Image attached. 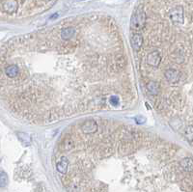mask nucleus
<instances>
[{
    "instance_id": "6ab92c4d",
    "label": "nucleus",
    "mask_w": 193,
    "mask_h": 192,
    "mask_svg": "<svg viewBox=\"0 0 193 192\" xmlns=\"http://www.w3.org/2000/svg\"><path fill=\"white\" fill-rule=\"evenodd\" d=\"M57 16H58L57 14H56V15H53L52 17H51V19H56V18H57Z\"/></svg>"
},
{
    "instance_id": "dca6fc26",
    "label": "nucleus",
    "mask_w": 193,
    "mask_h": 192,
    "mask_svg": "<svg viewBox=\"0 0 193 192\" xmlns=\"http://www.w3.org/2000/svg\"><path fill=\"white\" fill-rule=\"evenodd\" d=\"M109 102H110V104L113 105V106H117L119 105L120 104V99L118 97H115V96H112L110 99H109Z\"/></svg>"
},
{
    "instance_id": "f257e3e1",
    "label": "nucleus",
    "mask_w": 193,
    "mask_h": 192,
    "mask_svg": "<svg viewBox=\"0 0 193 192\" xmlns=\"http://www.w3.org/2000/svg\"><path fill=\"white\" fill-rule=\"evenodd\" d=\"M146 21H147L146 13L144 12V10L142 8H139L134 12L133 16L131 17V28L132 30H135V31L143 29L145 27Z\"/></svg>"
},
{
    "instance_id": "9d476101",
    "label": "nucleus",
    "mask_w": 193,
    "mask_h": 192,
    "mask_svg": "<svg viewBox=\"0 0 193 192\" xmlns=\"http://www.w3.org/2000/svg\"><path fill=\"white\" fill-rule=\"evenodd\" d=\"M68 166H69V160L66 157H63L56 164V168L59 173L61 174H66L68 170Z\"/></svg>"
},
{
    "instance_id": "4468645a",
    "label": "nucleus",
    "mask_w": 193,
    "mask_h": 192,
    "mask_svg": "<svg viewBox=\"0 0 193 192\" xmlns=\"http://www.w3.org/2000/svg\"><path fill=\"white\" fill-rule=\"evenodd\" d=\"M73 146V142H72V140L71 138H66L65 140L63 141V149L65 150V151H68V150H71L72 147Z\"/></svg>"
},
{
    "instance_id": "ddd939ff",
    "label": "nucleus",
    "mask_w": 193,
    "mask_h": 192,
    "mask_svg": "<svg viewBox=\"0 0 193 192\" xmlns=\"http://www.w3.org/2000/svg\"><path fill=\"white\" fill-rule=\"evenodd\" d=\"M9 183L8 176L5 172L0 171V187H5Z\"/></svg>"
},
{
    "instance_id": "f3484780",
    "label": "nucleus",
    "mask_w": 193,
    "mask_h": 192,
    "mask_svg": "<svg viewBox=\"0 0 193 192\" xmlns=\"http://www.w3.org/2000/svg\"><path fill=\"white\" fill-rule=\"evenodd\" d=\"M135 121H136L137 124H143V123H145L146 118L143 117V116H137V117L135 118Z\"/></svg>"
},
{
    "instance_id": "7ed1b4c3",
    "label": "nucleus",
    "mask_w": 193,
    "mask_h": 192,
    "mask_svg": "<svg viewBox=\"0 0 193 192\" xmlns=\"http://www.w3.org/2000/svg\"><path fill=\"white\" fill-rule=\"evenodd\" d=\"M169 17H170L171 20L175 23H183L185 20L183 8L181 6L173 8L169 13Z\"/></svg>"
},
{
    "instance_id": "1a4fd4ad",
    "label": "nucleus",
    "mask_w": 193,
    "mask_h": 192,
    "mask_svg": "<svg viewBox=\"0 0 193 192\" xmlns=\"http://www.w3.org/2000/svg\"><path fill=\"white\" fill-rule=\"evenodd\" d=\"M147 90H148V92H149L151 95H153V96H158V95L159 94V92H160L161 89H160V85H159L158 82L151 80V81H149V82L147 83Z\"/></svg>"
},
{
    "instance_id": "423d86ee",
    "label": "nucleus",
    "mask_w": 193,
    "mask_h": 192,
    "mask_svg": "<svg viewBox=\"0 0 193 192\" xmlns=\"http://www.w3.org/2000/svg\"><path fill=\"white\" fill-rule=\"evenodd\" d=\"M99 129L98 123L94 120L86 121L81 125V131L86 134H92L96 132Z\"/></svg>"
},
{
    "instance_id": "39448f33",
    "label": "nucleus",
    "mask_w": 193,
    "mask_h": 192,
    "mask_svg": "<svg viewBox=\"0 0 193 192\" xmlns=\"http://www.w3.org/2000/svg\"><path fill=\"white\" fill-rule=\"evenodd\" d=\"M161 56L158 51H152L147 56V64L151 67H158L161 63Z\"/></svg>"
},
{
    "instance_id": "a211bd4d",
    "label": "nucleus",
    "mask_w": 193,
    "mask_h": 192,
    "mask_svg": "<svg viewBox=\"0 0 193 192\" xmlns=\"http://www.w3.org/2000/svg\"><path fill=\"white\" fill-rule=\"evenodd\" d=\"M37 1H38L39 3H42V4H44V3L47 2V1H48V0H37Z\"/></svg>"
},
{
    "instance_id": "f8f14e48",
    "label": "nucleus",
    "mask_w": 193,
    "mask_h": 192,
    "mask_svg": "<svg viewBox=\"0 0 193 192\" xmlns=\"http://www.w3.org/2000/svg\"><path fill=\"white\" fill-rule=\"evenodd\" d=\"M18 135H19V138L21 140L22 143L26 144V145H29L31 143V137L29 136V134L24 133V132H19Z\"/></svg>"
},
{
    "instance_id": "2eb2a0df",
    "label": "nucleus",
    "mask_w": 193,
    "mask_h": 192,
    "mask_svg": "<svg viewBox=\"0 0 193 192\" xmlns=\"http://www.w3.org/2000/svg\"><path fill=\"white\" fill-rule=\"evenodd\" d=\"M185 134H186V138L189 140V142L192 143V138H193V126L189 125L186 131H185Z\"/></svg>"
},
{
    "instance_id": "0eeeda50",
    "label": "nucleus",
    "mask_w": 193,
    "mask_h": 192,
    "mask_svg": "<svg viewBox=\"0 0 193 192\" xmlns=\"http://www.w3.org/2000/svg\"><path fill=\"white\" fill-rule=\"evenodd\" d=\"M77 30L74 27H66L61 30L60 32V37L61 39L64 41H68V40H72L73 38H75V36L77 35Z\"/></svg>"
},
{
    "instance_id": "f03ea898",
    "label": "nucleus",
    "mask_w": 193,
    "mask_h": 192,
    "mask_svg": "<svg viewBox=\"0 0 193 192\" xmlns=\"http://www.w3.org/2000/svg\"><path fill=\"white\" fill-rule=\"evenodd\" d=\"M164 77L168 82L172 84H177L181 79V73L179 72V71L173 68H169L164 72Z\"/></svg>"
},
{
    "instance_id": "6e6552de",
    "label": "nucleus",
    "mask_w": 193,
    "mask_h": 192,
    "mask_svg": "<svg viewBox=\"0 0 193 192\" xmlns=\"http://www.w3.org/2000/svg\"><path fill=\"white\" fill-rule=\"evenodd\" d=\"M143 42H144V39H143L142 35L139 34V33L133 34V36L131 38V46H132L133 50L136 51V52L140 51L141 47H142V45L144 44Z\"/></svg>"
},
{
    "instance_id": "9b49d317",
    "label": "nucleus",
    "mask_w": 193,
    "mask_h": 192,
    "mask_svg": "<svg viewBox=\"0 0 193 192\" xmlns=\"http://www.w3.org/2000/svg\"><path fill=\"white\" fill-rule=\"evenodd\" d=\"M182 167L185 170V171H192V167H193V164H192V159L191 158H184L183 160H181L180 162Z\"/></svg>"
},
{
    "instance_id": "20e7f679",
    "label": "nucleus",
    "mask_w": 193,
    "mask_h": 192,
    "mask_svg": "<svg viewBox=\"0 0 193 192\" xmlns=\"http://www.w3.org/2000/svg\"><path fill=\"white\" fill-rule=\"evenodd\" d=\"M1 8L7 14H14L19 8V3L17 0H2Z\"/></svg>"
}]
</instances>
